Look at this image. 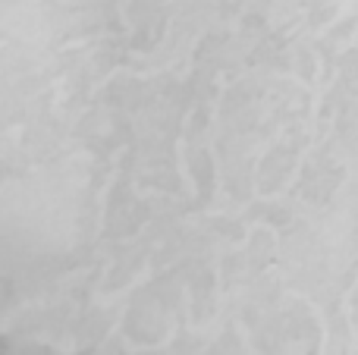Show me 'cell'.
<instances>
[]
</instances>
